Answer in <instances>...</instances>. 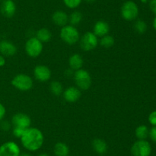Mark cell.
I'll use <instances>...</instances> for the list:
<instances>
[{
  "label": "cell",
  "instance_id": "1",
  "mask_svg": "<svg viewBox=\"0 0 156 156\" xmlns=\"http://www.w3.org/2000/svg\"><path fill=\"white\" fill-rule=\"evenodd\" d=\"M22 146L29 151H38L44 145V136L42 132L37 128H28L21 137Z\"/></svg>",
  "mask_w": 156,
  "mask_h": 156
},
{
  "label": "cell",
  "instance_id": "2",
  "mask_svg": "<svg viewBox=\"0 0 156 156\" xmlns=\"http://www.w3.org/2000/svg\"><path fill=\"white\" fill-rule=\"evenodd\" d=\"M60 38L62 41L68 44H75L79 40V32L75 26L71 24L62 27L60 30Z\"/></svg>",
  "mask_w": 156,
  "mask_h": 156
},
{
  "label": "cell",
  "instance_id": "3",
  "mask_svg": "<svg viewBox=\"0 0 156 156\" xmlns=\"http://www.w3.org/2000/svg\"><path fill=\"white\" fill-rule=\"evenodd\" d=\"M75 83L79 90H87L91 85V77L90 73L84 69H79L74 73Z\"/></svg>",
  "mask_w": 156,
  "mask_h": 156
},
{
  "label": "cell",
  "instance_id": "4",
  "mask_svg": "<svg viewBox=\"0 0 156 156\" xmlns=\"http://www.w3.org/2000/svg\"><path fill=\"white\" fill-rule=\"evenodd\" d=\"M33 80L30 76L24 73L16 75L12 80V85L21 91H27L33 87Z\"/></svg>",
  "mask_w": 156,
  "mask_h": 156
},
{
  "label": "cell",
  "instance_id": "5",
  "mask_svg": "<svg viewBox=\"0 0 156 156\" xmlns=\"http://www.w3.org/2000/svg\"><path fill=\"white\" fill-rule=\"evenodd\" d=\"M121 16L126 21H133L139 15L138 6L134 2L126 1L122 6L120 9Z\"/></svg>",
  "mask_w": 156,
  "mask_h": 156
},
{
  "label": "cell",
  "instance_id": "6",
  "mask_svg": "<svg viewBox=\"0 0 156 156\" xmlns=\"http://www.w3.org/2000/svg\"><path fill=\"white\" fill-rule=\"evenodd\" d=\"M152 146L146 140H137L131 147V154L133 156H150Z\"/></svg>",
  "mask_w": 156,
  "mask_h": 156
},
{
  "label": "cell",
  "instance_id": "7",
  "mask_svg": "<svg viewBox=\"0 0 156 156\" xmlns=\"http://www.w3.org/2000/svg\"><path fill=\"white\" fill-rule=\"evenodd\" d=\"M25 51L30 58H37L43 51V43L36 37H31L25 43Z\"/></svg>",
  "mask_w": 156,
  "mask_h": 156
},
{
  "label": "cell",
  "instance_id": "8",
  "mask_svg": "<svg viewBox=\"0 0 156 156\" xmlns=\"http://www.w3.org/2000/svg\"><path fill=\"white\" fill-rule=\"evenodd\" d=\"M98 44V39L93 32H86L81 38L80 47L85 51L94 50L97 47Z\"/></svg>",
  "mask_w": 156,
  "mask_h": 156
},
{
  "label": "cell",
  "instance_id": "9",
  "mask_svg": "<svg viewBox=\"0 0 156 156\" xmlns=\"http://www.w3.org/2000/svg\"><path fill=\"white\" fill-rule=\"evenodd\" d=\"M21 149L16 142L9 141L0 145V156H20Z\"/></svg>",
  "mask_w": 156,
  "mask_h": 156
},
{
  "label": "cell",
  "instance_id": "10",
  "mask_svg": "<svg viewBox=\"0 0 156 156\" xmlns=\"http://www.w3.org/2000/svg\"><path fill=\"white\" fill-rule=\"evenodd\" d=\"M12 124L13 127L28 128H30L31 120L29 116L23 113H18L14 115L12 119Z\"/></svg>",
  "mask_w": 156,
  "mask_h": 156
},
{
  "label": "cell",
  "instance_id": "11",
  "mask_svg": "<svg viewBox=\"0 0 156 156\" xmlns=\"http://www.w3.org/2000/svg\"><path fill=\"white\" fill-rule=\"evenodd\" d=\"M0 12L5 18H12L16 12V5L13 0H2L0 6Z\"/></svg>",
  "mask_w": 156,
  "mask_h": 156
},
{
  "label": "cell",
  "instance_id": "12",
  "mask_svg": "<svg viewBox=\"0 0 156 156\" xmlns=\"http://www.w3.org/2000/svg\"><path fill=\"white\" fill-rule=\"evenodd\" d=\"M35 78L41 82H46L51 77V70L45 65H37L34 70Z\"/></svg>",
  "mask_w": 156,
  "mask_h": 156
},
{
  "label": "cell",
  "instance_id": "13",
  "mask_svg": "<svg viewBox=\"0 0 156 156\" xmlns=\"http://www.w3.org/2000/svg\"><path fill=\"white\" fill-rule=\"evenodd\" d=\"M17 47L8 40L0 41V54L4 57H12L16 54Z\"/></svg>",
  "mask_w": 156,
  "mask_h": 156
},
{
  "label": "cell",
  "instance_id": "14",
  "mask_svg": "<svg viewBox=\"0 0 156 156\" xmlns=\"http://www.w3.org/2000/svg\"><path fill=\"white\" fill-rule=\"evenodd\" d=\"M80 90L78 87H69L63 91V98L69 102H75L81 97Z\"/></svg>",
  "mask_w": 156,
  "mask_h": 156
},
{
  "label": "cell",
  "instance_id": "15",
  "mask_svg": "<svg viewBox=\"0 0 156 156\" xmlns=\"http://www.w3.org/2000/svg\"><path fill=\"white\" fill-rule=\"evenodd\" d=\"M110 31V26L108 22L105 21H98L94 24V28H93V33L97 37H104L108 35Z\"/></svg>",
  "mask_w": 156,
  "mask_h": 156
},
{
  "label": "cell",
  "instance_id": "16",
  "mask_svg": "<svg viewBox=\"0 0 156 156\" xmlns=\"http://www.w3.org/2000/svg\"><path fill=\"white\" fill-rule=\"evenodd\" d=\"M52 21L56 25L63 27L69 21V16L65 12L61 10L56 11L52 15Z\"/></svg>",
  "mask_w": 156,
  "mask_h": 156
},
{
  "label": "cell",
  "instance_id": "17",
  "mask_svg": "<svg viewBox=\"0 0 156 156\" xmlns=\"http://www.w3.org/2000/svg\"><path fill=\"white\" fill-rule=\"evenodd\" d=\"M83 64V58L79 54H74L71 55L69 59V64L72 70H78L79 69H82Z\"/></svg>",
  "mask_w": 156,
  "mask_h": 156
},
{
  "label": "cell",
  "instance_id": "18",
  "mask_svg": "<svg viewBox=\"0 0 156 156\" xmlns=\"http://www.w3.org/2000/svg\"><path fill=\"white\" fill-rule=\"evenodd\" d=\"M93 150L99 154H104L108 151V144L101 139H95L92 141Z\"/></svg>",
  "mask_w": 156,
  "mask_h": 156
},
{
  "label": "cell",
  "instance_id": "19",
  "mask_svg": "<svg viewBox=\"0 0 156 156\" xmlns=\"http://www.w3.org/2000/svg\"><path fill=\"white\" fill-rule=\"evenodd\" d=\"M53 152H54L55 156H69V148L66 143L59 142L54 145Z\"/></svg>",
  "mask_w": 156,
  "mask_h": 156
},
{
  "label": "cell",
  "instance_id": "20",
  "mask_svg": "<svg viewBox=\"0 0 156 156\" xmlns=\"http://www.w3.org/2000/svg\"><path fill=\"white\" fill-rule=\"evenodd\" d=\"M36 38L42 43L49 42L52 38V33L48 28H42L37 32Z\"/></svg>",
  "mask_w": 156,
  "mask_h": 156
},
{
  "label": "cell",
  "instance_id": "21",
  "mask_svg": "<svg viewBox=\"0 0 156 156\" xmlns=\"http://www.w3.org/2000/svg\"><path fill=\"white\" fill-rule=\"evenodd\" d=\"M149 128L145 125H140L136 128L135 134L139 140H146L148 136H149Z\"/></svg>",
  "mask_w": 156,
  "mask_h": 156
},
{
  "label": "cell",
  "instance_id": "22",
  "mask_svg": "<svg viewBox=\"0 0 156 156\" xmlns=\"http://www.w3.org/2000/svg\"><path fill=\"white\" fill-rule=\"evenodd\" d=\"M82 20V14L79 11H74L72 12L70 16L69 17V21L70 24L73 26H76L79 24Z\"/></svg>",
  "mask_w": 156,
  "mask_h": 156
},
{
  "label": "cell",
  "instance_id": "23",
  "mask_svg": "<svg viewBox=\"0 0 156 156\" xmlns=\"http://www.w3.org/2000/svg\"><path fill=\"white\" fill-rule=\"evenodd\" d=\"M50 90L53 94L56 96H59L63 93V87H62L61 83L58 81H53L50 85Z\"/></svg>",
  "mask_w": 156,
  "mask_h": 156
},
{
  "label": "cell",
  "instance_id": "24",
  "mask_svg": "<svg viewBox=\"0 0 156 156\" xmlns=\"http://www.w3.org/2000/svg\"><path fill=\"white\" fill-rule=\"evenodd\" d=\"M100 44L105 48H109L114 44V38L111 35H105L100 40Z\"/></svg>",
  "mask_w": 156,
  "mask_h": 156
},
{
  "label": "cell",
  "instance_id": "25",
  "mask_svg": "<svg viewBox=\"0 0 156 156\" xmlns=\"http://www.w3.org/2000/svg\"><path fill=\"white\" fill-rule=\"evenodd\" d=\"M134 29L139 34H143L147 30V24L143 20H138L134 24Z\"/></svg>",
  "mask_w": 156,
  "mask_h": 156
},
{
  "label": "cell",
  "instance_id": "26",
  "mask_svg": "<svg viewBox=\"0 0 156 156\" xmlns=\"http://www.w3.org/2000/svg\"><path fill=\"white\" fill-rule=\"evenodd\" d=\"M82 0H63V2L69 9H76L80 6Z\"/></svg>",
  "mask_w": 156,
  "mask_h": 156
},
{
  "label": "cell",
  "instance_id": "27",
  "mask_svg": "<svg viewBox=\"0 0 156 156\" xmlns=\"http://www.w3.org/2000/svg\"><path fill=\"white\" fill-rule=\"evenodd\" d=\"M27 128H18V127H13V135L16 138L18 139H21V136H23V134L24 133V132L26 131Z\"/></svg>",
  "mask_w": 156,
  "mask_h": 156
},
{
  "label": "cell",
  "instance_id": "28",
  "mask_svg": "<svg viewBox=\"0 0 156 156\" xmlns=\"http://www.w3.org/2000/svg\"><path fill=\"white\" fill-rule=\"evenodd\" d=\"M149 122L153 126H156V110L152 111L149 116Z\"/></svg>",
  "mask_w": 156,
  "mask_h": 156
},
{
  "label": "cell",
  "instance_id": "29",
  "mask_svg": "<svg viewBox=\"0 0 156 156\" xmlns=\"http://www.w3.org/2000/svg\"><path fill=\"white\" fill-rule=\"evenodd\" d=\"M0 128L3 131H9L11 128V125L9 121L2 120L1 123H0Z\"/></svg>",
  "mask_w": 156,
  "mask_h": 156
},
{
  "label": "cell",
  "instance_id": "30",
  "mask_svg": "<svg viewBox=\"0 0 156 156\" xmlns=\"http://www.w3.org/2000/svg\"><path fill=\"white\" fill-rule=\"evenodd\" d=\"M149 136L150 137L151 140L156 143V126H153L149 130Z\"/></svg>",
  "mask_w": 156,
  "mask_h": 156
},
{
  "label": "cell",
  "instance_id": "31",
  "mask_svg": "<svg viewBox=\"0 0 156 156\" xmlns=\"http://www.w3.org/2000/svg\"><path fill=\"white\" fill-rule=\"evenodd\" d=\"M6 113V110L5 107L4 106L3 104H2L0 102V121H2L3 119V118L5 117V115Z\"/></svg>",
  "mask_w": 156,
  "mask_h": 156
},
{
  "label": "cell",
  "instance_id": "32",
  "mask_svg": "<svg viewBox=\"0 0 156 156\" xmlns=\"http://www.w3.org/2000/svg\"><path fill=\"white\" fill-rule=\"evenodd\" d=\"M149 7L152 12L156 15V0H150L149 2Z\"/></svg>",
  "mask_w": 156,
  "mask_h": 156
},
{
  "label": "cell",
  "instance_id": "33",
  "mask_svg": "<svg viewBox=\"0 0 156 156\" xmlns=\"http://www.w3.org/2000/svg\"><path fill=\"white\" fill-rule=\"evenodd\" d=\"M5 64V58L3 55L0 54V67H3Z\"/></svg>",
  "mask_w": 156,
  "mask_h": 156
},
{
  "label": "cell",
  "instance_id": "34",
  "mask_svg": "<svg viewBox=\"0 0 156 156\" xmlns=\"http://www.w3.org/2000/svg\"><path fill=\"white\" fill-rule=\"evenodd\" d=\"M20 156H31V155H30L29 153H22V154L21 153Z\"/></svg>",
  "mask_w": 156,
  "mask_h": 156
},
{
  "label": "cell",
  "instance_id": "35",
  "mask_svg": "<svg viewBox=\"0 0 156 156\" xmlns=\"http://www.w3.org/2000/svg\"><path fill=\"white\" fill-rule=\"evenodd\" d=\"M153 27H154V28H155V30L156 31V17L153 21Z\"/></svg>",
  "mask_w": 156,
  "mask_h": 156
},
{
  "label": "cell",
  "instance_id": "36",
  "mask_svg": "<svg viewBox=\"0 0 156 156\" xmlns=\"http://www.w3.org/2000/svg\"><path fill=\"white\" fill-rule=\"evenodd\" d=\"M37 156H50L48 154H47V153H41V154H38Z\"/></svg>",
  "mask_w": 156,
  "mask_h": 156
},
{
  "label": "cell",
  "instance_id": "37",
  "mask_svg": "<svg viewBox=\"0 0 156 156\" xmlns=\"http://www.w3.org/2000/svg\"><path fill=\"white\" fill-rule=\"evenodd\" d=\"M85 1H86L87 2H94L95 0H85Z\"/></svg>",
  "mask_w": 156,
  "mask_h": 156
},
{
  "label": "cell",
  "instance_id": "38",
  "mask_svg": "<svg viewBox=\"0 0 156 156\" xmlns=\"http://www.w3.org/2000/svg\"><path fill=\"white\" fill-rule=\"evenodd\" d=\"M140 1L142 2H147V0H140Z\"/></svg>",
  "mask_w": 156,
  "mask_h": 156
}]
</instances>
